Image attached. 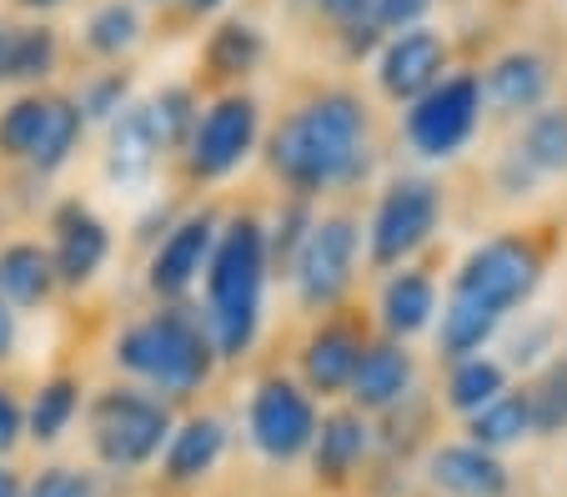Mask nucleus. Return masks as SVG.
Here are the masks:
<instances>
[{
  "instance_id": "nucleus-1",
  "label": "nucleus",
  "mask_w": 567,
  "mask_h": 497,
  "mask_svg": "<svg viewBox=\"0 0 567 497\" xmlns=\"http://www.w3.org/2000/svg\"><path fill=\"white\" fill-rule=\"evenodd\" d=\"M362 106L347 91H332V96H317L297 116L281 121V131L271 136V166L297 191H321V186L347 182L362 166Z\"/></svg>"
},
{
  "instance_id": "nucleus-2",
  "label": "nucleus",
  "mask_w": 567,
  "mask_h": 497,
  "mask_svg": "<svg viewBox=\"0 0 567 497\" xmlns=\"http://www.w3.org/2000/svg\"><path fill=\"white\" fill-rule=\"evenodd\" d=\"M261 287H267V231L251 217H236L221 231L206 261V312L212 346L221 358H241L261 322Z\"/></svg>"
},
{
  "instance_id": "nucleus-3",
  "label": "nucleus",
  "mask_w": 567,
  "mask_h": 497,
  "mask_svg": "<svg viewBox=\"0 0 567 497\" xmlns=\"http://www.w3.org/2000/svg\"><path fill=\"white\" fill-rule=\"evenodd\" d=\"M116 362L136 377H146L156 392H196L212 377V336L186 312H156L136 322L116 342Z\"/></svg>"
},
{
  "instance_id": "nucleus-4",
  "label": "nucleus",
  "mask_w": 567,
  "mask_h": 497,
  "mask_svg": "<svg viewBox=\"0 0 567 497\" xmlns=\"http://www.w3.org/2000/svg\"><path fill=\"white\" fill-rule=\"evenodd\" d=\"M537 281H543V257H537L533 241L493 237L462 261L457 281H452V297H467V302L487 307L493 317H507L513 307H523L537 292Z\"/></svg>"
},
{
  "instance_id": "nucleus-5",
  "label": "nucleus",
  "mask_w": 567,
  "mask_h": 497,
  "mask_svg": "<svg viewBox=\"0 0 567 497\" xmlns=\"http://www.w3.org/2000/svg\"><path fill=\"white\" fill-rule=\"evenodd\" d=\"M166 433H172V417L146 392L116 387V392H101L96 407H91V437H96V453L111 467L151 463L161 453V443H166Z\"/></svg>"
},
{
  "instance_id": "nucleus-6",
  "label": "nucleus",
  "mask_w": 567,
  "mask_h": 497,
  "mask_svg": "<svg viewBox=\"0 0 567 497\" xmlns=\"http://www.w3.org/2000/svg\"><path fill=\"white\" fill-rule=\"evenodd\" d=\"M482 116V86L477 76H447L412 101L408 111V136L422 156H457L467 136L477 131Z\"/></svg>"
},
{
  "instance_id": "nucleus-7",
  "label": "nucleus",
  "mask_w": 567,
  "mask_h": 497,
  "mask_svg": "<svg viewBox=\"0 0 567 497\" xmlns=\"http://www.w3.org/2000/svg\"><path fill=\"white\" fill-rule=\"evenodd\" d=\"M291 277H297V292L307 307H332L347 292L357 267V227L347 217L332 221H311L307 241H301L297 261H291Z\"/></svg>"
},
{
  "instance_id": "nucleus-8",
  "label": "nucleus",
  "mask_w": 567,
  "mask_h": 497,
  "mask_svg": "<svg viewBox=\"0 0 567 497\" xmlns=\"http://www.w3.org/2000/svg\"><path fill=\"white\" fill-rule=\"evenodd\" d=\"M437 211H442V201H437V186L432 182H396L372 217V261L377 267H396L402 257H412V251L432 237Z\"/></svg>"
},
{
  "instance_id": "nucleus-9",
  "label": "nucleus",
  "mask_w": 567,
  "mask_h": 497,
  "mask_svg": "<svg viewBox=\"0 0 567 497\" xmlns=\"http://www.w3.org/2000/svg\"><path fill=\"white\" fill-rule=\"evenodd\" d=\"M317 437V412H311L307 392H297L291 382L271 377L251 397V443L271 457V463H291L301 457Z\"/></svg>"
},
{
  "instance_id": "nucleus-10",
  "label": "nucleus",
  "mask_w": 567,
  "mask_h": 497,
  "mask_svg": "<svg viewBox=\"0 0 567 497\" xmlns=\"http://www.w3.org/2000/svg\"><path fill=\"white\" fill-rule=\"evenodd\" d=\"M257 141V101L247 96H226L196 121L192 131V172L196 176H226L241 166V156Z\"/></svg>"
},
{
  "instance_id": "nucleus-11",
  "label": "nucleus",
  "mask_w": 567,
  "mask_h": 497,
  "mask_svg": "<svg viewBox=\"0 0 567 497\" xmlns=\"http://www.w3.org/2000/svg\"><path fill=\"white\" fill-rule=\"evenodd\" d=\"M442 65H447V45L432 31H402L392 45L382 51V91L396 101H417L427 96L442 81Z\"/></svg>"
},
{
  "instance_id": "nucleus-12",
  "label": "nucleus",
  "mask_w": 567,
  "mask_h": 497,
  "mask_svg": "<svg viewBox=\"0 0 567 497\" xmlns=\"http://www.w3.org/2000/svg\"><path fill=\"white\" fill-rule=\"evenodd\" d=\"M106 251H111L106 227H101L81 201H65L61 211H55V251H51L55 281H65V287L91 281L101 271V261H106Z\"/></svg>"
},
{
  "instance_id": "nucleus-13",
  "label": "nucleus",
  "mask_w": 567,
  "mask_h": 497,
  "mask_svg": "<svg viewBox=\"0 0 567 497\" xmlns=\"http://www.w3.org/2000/svg\"><path fill=\"white\" fill-rule=\"evenodd\" d=\"M212 247H216V221L206 217H186L172 237L161 241L156 261H151V292L156 297H182L196 277L206 271L212 261Z\"/></svg>"
},
{
  "instance_id": "nucleus-14",
  "label": "nucleus",
  "mask_w": 567,
  "mask_h": 497,
  "mask_svg": "<svg viewBox=\"0 0 567 497\" xmlns=\"http://www.w3.org/2000/svg\"><path fill=\"white\" fill-rule=\"evenodd\" d=\"M477 86H482V101H487L497 116H517V111L543 106L553 76H547V61H543V55L513 51V55H503V61L487 71V81H477Z\"/></svg>"
},
{
  "instance_id": "nucleus-15",
  "label": "nucleus",
  "mask_w": 567,
  "mask_h": 497,
  "mask_svg": "<svg viewBox=\"0 0 567 497\" xmlns=\"http://www.w3.org/2000/svg\"><path fill=\"white\" fill-rule=\"evenodd\" d=\"M432 483L452 497H503L507 493V467L482 447H442L427 463Z\"/></svg>"
},
{
  "instance_id": "nucleus-16",
  "label": "nucleus",
  "mask_w": 567,
  "mask_h": 497,
  "mask_svg": "<svg viewBox=\"0 0 567 497\" xmlns=\"http://www.w3.org/2000/svg\"><path fill=\"white\" fill-rule=\"evenodd\" d=\"M161 152H166V146H161V131H156V121H151V106L121 111L116 126H111V156H106L111 176H116V182H146Z\"/></svg>"
},
{
  "instance_id": "nucleus-17",
  "label": "nucleus",
  "mask_w": 567,
  "mask_h": 497,
  "mask_svg": "<svg viewBox=\"0 0 567 497\" xmlns=\"http://www.w3.org/2000/svg\"><path fill=\"white\" fill-rule=\"evenodd\" d=\"M412 387V358L402 346L382 342V346H367L357 358V372H352V397L357 407H392L396 397H408Z\"/></svg>"
},
{
  "instance_id": "nucleus-18",
  "label": "nucleus",
  "mask_w": 567,
  "mask_h": 497,
  "mask_svg": "<svg viewBox=\"0 0 567 497\" xmlns=\"http://www.w3.org/2000/svg\"><path fill=\"white\" fill-rule=\"evenodd\" d=\"M55 287L51 251H41L35 241H11L0 247V302L6 307H41Z\"/></svg>"
},
{
  "instance_id": "nucleus-19",
  "label": "nucleus",
  "mask_w": 567,
  "mask_h": 497,
  "mask_svg": "<svg viewBox=\"0 0 567 497\" xmlns=\"http://www.w3.org/2000/svg\"><path fill=\"white\" fill-rule=\"evenodd\" d=\"M357 358H362V342H357L352 332H342V327H327V332H317L307 342V352H301V372H307L311 392L332 397V392L352 387Z\"/></svg>"
},
{
  "instance_id": "nucleus-20",
  "label": "nucleus",
  "mask_w": 567,
  "mask_h": 497,
  "mask_svg": "<svg viewBox=\"0 0 567 497\" xmlns=\"http://www.w3.org/2000/svg\"><path fill=\"white\" fill-rule=\"evenodd\" d=\"M226 447V427L216 417H192L182 427V433L172 437V447H166V477L172 483H192V477L212 473L216 457H221Z\"/></svg>"
},
{
  "instance_id": "nucleus-21",
  "label": "nucleus",
  "mask_w": 567,
  "mask_h": 497,
  "mask_svg": "<svg viewBox=\"0 0 567 497\" xmlns=\"http://www.w3.org/2000/svg\"><path fill=\"white\" fill-rule=\"evenodd\" d=\"M432 312H437V287H432V277H422V271H396V277L386 281L382 322L392 327L396 336L422 332V327L432 322Z\"/></svg>"
},
{
  "instance_id": "nucleus-22",
  "label": "nucleus",
  "mask_w": 567,
  "mask_h": 497,
  "mask_svg": "<svg viewBox=\"0 0 567 497\" xmlns=\"http://www.w3.org/2000/svg\"><path fill=\"white\" fill-rule=\"evenodd\" d=\"M311 443H317V473L342 483V477L367 457V422L352 417V412H337V417L321 422Z\"/></svg>"
},
{
  "instance_id": "nucleus-23",
  "label": "nucleus",
  "mask_w": 567,
  "mask_h": 497,
  "mask_svg": "<svg viewBox=\"0 0 567 497\" xmlns=\"http://www.w3.org/2000/svg\"><path fill=\"white\" fill-rule=\"evenodd\" d=\"M513 156L533 176L567 172V106L563 111H537V116L527 121V131H523V141H517Z\"/></svg>"
},
{
  "instance_id": "nucleus-24",
  "label": "nucleus",
  "mask_w": 567,
  "mask_h": 497,
  "mask_svg": "<svg viewBox=\"0 0 567 497\" xmlns=\"http://www.w3.org/2000/svg\"><path fill=\"white\" fill-rule=\"evenodd\" d=\"M533 433V412H527L523 392H503L482 412H472V447L493 453V447H513Z\"/></svg>"
},
{
  "instance_id": "nucleus-25",
  "label": "nucleus",
  "mask_w": 567,
  "mask_h": 497,
  "mask_svg": "<svg viewBox=\"0 0 567 497\" xmlns=\"http://www.w3.org/2000/svg\"><path fill=\"white\" fill-rule=\"evenodd\" d=\"M497 322H503V317H493L487 307L467 302V297H447V312H442V352L467 362L472 352L497 332Z\"/></svg>"
},
{
  "instance_id": "nucleus-26",
  "label": "nucleus",
  "mask_w": 567,
  "mask_h": 497,
  "mask_svg": "<svg viewBox=\"0 0 567 497\" xmlns=\"http://www.w3.org/2000/svg\"><path fill=\"white\" fill-rule=\"evenodd\" d=\"M45 111H51V96H21L0 111V156L31 162L45 131Z\"/></svg>"
},
{
  "instance_id": "nucleus-27",
  "label": "nucleus",
  "mask_w": 567,
  "mask_h": 497,
  "mask_svg": "<svg viewBox=\"0 0 567 497\" xmlns=\"http://www.w3.org/2000/svg\"><path fill=\"white\" fill-rule=\"evenodd\" d=\"M75 407H81V387H75L71 377H55V382H45V387L35 392L31 422H25V427H31L35 443H55V437L71 427Z\"/></svg>"
},
{
  "instance_id": "nucleus-28",
  "label": "nucleus",
  "mask_w": 567,
  "mask_h": 497,
  "mask_svg": "<svg viewBox=\"0 0 567 497\" xmlns=\"http://www.w3.org/2000/svg\"><path fill=\"white\" fill-rule=\"evenodd\" d=\"M493 397H503V367L487 358H467L457 362V372H452L447 382V402L457 412H482Z\"/></svg>"
},
{
  "instance_id": "nucleus-29",
  "label": "nucleus",
  "mask_w": 567,
  "mask_h": 497,
  "mask_svg": "<svg viewBox=\"0 0 567 497\" xmlns=\"http://www.w3.org/2000/svg\"><path fill=\"white\" fill-rule=\"evenodd\" d=\"M75 136H81V111H75L71 101H55L51 96L45 131H41V146H35L31 166H35V172H55V166H65V156L75 152Z\"/></svg>"
},
{
  "instance_id": "nucleus-30",
  "label": "nucleus",
  "mask_w": 567,
  "mask_h": 497,
  "mask_svg": "<svg viewBox=\"0 0 567 497\" xmlns=\"http://www.w3.org/2000/svg\"><path fill=\"white\" fill-rule=\"evenodd\" d=\"M206 61H212L216 76H247L261 61V35L251 25H221L212 35V45H206Z\"/></svg>"
},
{
  "instance_id": "nucleus-31",
  "label": "nucleus",
  "mask_w": 567,
  "mask_h": 497,
  "mask_svg": "<svg viewBox=\"0 0 567 497\" xmlns=\"http://www.w3.org/2000/svg\"><path fill=\"white\" fill-rule=\"evenodd\" d=\"M136 35H141V21L126 0H106L86 25V45L101 55H121L126 45H136Z\"/></svg>"
},
{
  "instance_id": "nucleus-32",
  "label": "nucleus",
  "mask_w": 567,
  "mask_h": 497,
  "mask_svg": "<svg viewBox=\"0 0 567 497\" xmlns=\"http://www.w3.org/2000/svg\"><path fill=\"white\" fill-rule=\"evenodd\" d=\"M527 412H533L537 433H563L567 427V362L543 372V382L527 392Z\"/></svg>"
},
{
  "instance_id": "nucleus-33",
  "label": "nucleus",
  "mask_w": 567,
  "mask_h": 497,
  "mask_svg": "<svg viewBox=\"0 0 567 497\" xmlns=\"http://www.w3.org/2000/svg\"><path fill=\"white\" fill-rule=\"evenodd\" d=\"M151 121L161 131V146H182L196 131V111H192V91L186 86H166L156 101H151Z\"/></svg>"
},
{
  "instance_id": "nucleus-34",
  "label": "nucleus",
  "mask_w": 567,
  "mask_h": 497,
  "mask_svg": "<svg viewBox=\"0 0 567 497\" xmlns=\"http://www.w3.org/2000/svg\"><path fill=\"white\" fill-rule=\"evenodd\" d=\"M51 71H55V31H45V25H21L11 81H45Z\"/></svg>"
},
{
  "instance_id": "nucleus-35",
  "label": "nucleus",
  "mask_w": 567,
  "mask_h": 497,
  "mask_svg": "<svg viewBox=\"0 0 567 497\" xmlns=\"http://www.w3.org/2000/svg\"><path fill=\"white\" fill-rule=\"evenodd\" d=\"M75 111H86L91 121H116L121 111H126V81H121V76L91 81V86L81 91V106H75Z\"/></svg>"
},
{
  "instance_id": "nucleus-36",
  "label": "nucleus",
  "mask_w": 567,
  "mask_h": 497,
  "mask_svg": "<svg viewBox=\"0 0 567 497\" xmlns=\"http://www.w3.org/2000/svg\"><path fill=\"white\" fill-rule=\"evenodd\" d=\"M25 497H96V483L86 473H75V467H45Z\"/></svg>"
},
{
  "instance_id": "nucleus-37",
  "label": "nucleus",
  "mask_w": 567,
  "mask_h": 497,
  "mask_svg": "<svg viewBox=\"0 0 567 497\" xmlns=\"http://www.w3.org/2000/svg\"><path fill=\"white\" fill-rule=\"evenodd\" d=\"M307 231H311L307 206H287V211H281V221H277V241H271V247H277V261H297Z\"/></svg>"
},
{
  "instance_id": "nucleus-38",
  "label": "nucleus",
  "mask_w": 567,
  "mask_h": 497,
  "mask_svg": "<svg viewBox=\"0 0 567 497\" xmlns=\"http://www.w3.org/2000/svg\"><path fill=\"white\" fill-rule=\"evenodd\" d=\"M427 11H432V0H377L372 6L377 25H386V31H412Z\"/></svg>"
},
{
  "instance_id": "nucleus-39",
  "label": "nucleus",
  "mask_w": 567,
  "mask_h": 497,
  "mask_svg": "<svg viewBox=\"0 0 567 497\" xmlns=\"http://www.w3.org/2000/svg\"><path fill=\"white\" fill-rule=\"evenodd\" d=\"M25 433V412H21V402L11 397V392L0 387V453H11L16 447V437Z\"/></svg>"
},
{
  "instance_id": "nucleus-40",
  "label": "nucleus",
  "mask_w": 567,
  "mask_h": 497,
  "mask_svg": "<svg viewBox=\"0 0 567 497\" xmlns=\"http://www.w3.org/2000/svg\"><path fill=\"white\" fill-rule=\"evenodd\" d=\"M547 336H553V327H533V332H527V336H517V342H513V362H517V367H527V362H537V358H543V352H537V346H543L547 342Z\"/></svg>"
},
{
  "instance_id": "nucleus-41",
  "label": "nucleus",
  "mask_w": 567,
  "mask_h": 497,
  "mask_svg": "<svg viewBox=\"0 0 567 497\" xmlns=\"http://www.w3.org/2000/svg\"><path fill=\"white\" fill-rule=\"evenodd\" d=\"M16 35H21V25L0 21V81H11L16 71Z\"/></svg>"
},
{
  "instance_id": "nucleus-42",
  "label": "nucleus",
  "mask_w": 567,
  "mask_h": 497,
  "mask_svg": "<svg viewBox=\"0 0 567 497\" xmlns=\"http://www.w3.org/2000/svg\"><path fill=\"white\" fill-rule=\"evenodd\" d=\"M372 6H377V0H321V11L337 15V21H362Z\"/></svg>"
},
{
  "instance_id": "nucleus-43",
  "label": "nucleus",
  "mask_w": 567,
  "mask_h": 497,
  "mask_svg": "<svg viewBox=\"0 0 567 497\" xmlns=\"http://www.w3.org/2000/svg\"><path fill=\"white\" fill-rule=\"evenodd\" d=\"M11 346H16V317H11V307L0 302V362L11 358Z\"/></svg>"
},
{
  "instance_id": "nucleus-44",
  "label": "nucleus",
  "mask_w": 567,
  "mask_h": 497,
  "mask_svg": "<svg viewBox=\"0 0 567 497\" xmlns=\"http://www.w3.org/2000/svg\"><path fill=\"white\" fill-rule=\"evenodd\" d=\"M0 497H25L21 477H16V473H11V467H0Z\"/></svg>"
},
{
  "instance_id": "nucleus-45",
  "label": "nucleus",
  "mask_w": 567,
  "mask_h": 497,
  "mask_svg": "<svg viewBox=\"0 0 567 497\" xmlns=\"http://www.w3.org/2000/svg\"><path fill=\"white\" fill-rule=\"evenodd\" d=\"M186 6H192V11H216L221 0H186Z\"/></svg>"
},
{
  "instance_id": "nucleus-46",
  "label": "nucleus",
  "mask_w": 567,
  "mask_h": 497,
  "mask_svg": "<svg viewBox=\"0 0 567 497\" xmlns=\"http://www.w3.org/2000/svg\"><path fill=\"white\" fill-rule=\"evenodd\" d=\"M21 6H31V11H45V6H61V0H21Z\"/></svg>"
}]
</instances>
